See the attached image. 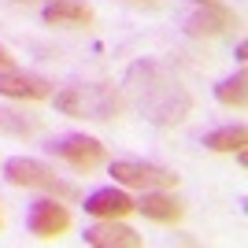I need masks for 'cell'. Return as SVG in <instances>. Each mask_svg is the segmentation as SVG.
I'll return each mask as SVG.
<instances>
[{"label": "cell", "mask_w": 248, "mask_h": 248, "mask_svg": "<svg viewBox=\"0 0 248 248\" xmlns=\"http://www.w3.org/2000/svg\"><path fill=\"white\" fill-rule=\"evenodd\" d=\"M0 93L11 100H45V96H52V82L37 78V74L0 71Z\"/></svg>", "instance_id": "obj_9"}, {"label": "cell", "mask_w": 248, "mask_h": 248, "mask_svg": "<svg viewBox=\"0 0 248 248\" xmlns=\"http://www.w3.org/2000/svg\"><path fill=\"white\" fill-rule=\"evenodd\" d=\"M111 174H115V182H123L130 189H170V186H178L174 170L155 167V163H137V159H115Z\"/></svg>", "instance_id": "obj_4"}, {"label": "cell", "mask_w": 248, "mask_h": 248, "mask_svg": "<svg viewBox=\"0 0 248 248\" xmlns=\"http://www.w3.org/2000/svg\"><path fill=\"white\" fill-rule=\"evenodd\" d=\"M41 15L48 26H89L93 22V8L82 0H52V4H45Z\"/></svg>", "instance_id": "obj_12"}, {"label": "cell", "mask_w": 248, "mask_h": 248, "mask_svg": "<svg viewBox=\"0 0 248 248\" xmlns=\"http://www.w3.org/2000/svg\"><path fill=\"white\" fill-rule=\"evenodd\" d=\"M123 89H126V100L155 126H178L189 111H193L189 89L178 82L170 71H163V67L152 63V60L134 63V67L126 71Z\"/></svg>", "instance_id": "obj_1"}, {"label": "cell", "mask_w": 248, "mask_h": 248, "mask_svg": "<svg viewBox=\"0 0 248 248\" xmlns=\"http://www.w3.org/2000/svg\"><path fill=\"white\" fill-rule=\"evenodd\" d=\"M0 71H15V56H11V48H4V45H0Z\"/></svg>", "instance_id": "obj_16"}, {"label": "cell", "mask_w": 248, "mask_h": 248, "mask_svg": "<svg viewBox=\"0 0 248 248\" xmlns=\"http://www.w3.org/2000/svg\"><path fill=\"white\" fill-rule=\"evenodd\" d=\"M193 4H197V15H189V22H186V30L193 37H218L230 26H237V15L226 4H218V0H193Z\"/></svg>", "instance_id": "obj_6"}, {"label": "cell", "mask_w": 248, "mask_h": 248, "mask_svg": "<svg viewBox=\"0 0 248 248\" xmlns=\"http://www.w3.org/2000/svg\"><path fill=\"white\" fill-rule=\"evenodd\" d=\"M134 211H141L148 222H159V226H174L182 218V204L174 197H167L163 189H145V197L134 204Z\"/></svg>", "instance_id": "obj_11"}, {"label": "cell", "mask_w": 248, "mask_h": 248, "mask_svg": "<svg viewBox=\"0 0 248 248\" xmlns=\"http://www.w3.org/2000/svg\"><path fill=\"white\" fill-rule=\"evenodd\" d=\"M26 226H30L33 237L52 241V237H60V233L71 230V211H67L60 200H37V204H30Z\"/></svg>", "instance_id": "obj_7"}, {"label": "cell", "mask_w": 248, "mask_h": 248, "mask_svg": "<svg viewBox=\"0 0 248 248\" xmlns=\"http://www.w3.org/2000/svg\"><path fill=\"white\" fill-rule=\"evenodd\" d=\"M52 155H60V159H67V163L74 167V170H93V167H100L104 159H108V152H104V145L96 141V137H85V134H71V137H60V141H52L48 145Z\"/></svg>", "instance_id": "obj_5"}, {"label": "cell", "mask_w": 248, "mask_h": 248, "mask_svg": "<svg viewBox=\"0 0 248 248\" xmlns=\"http://www.w3.org/2000/svg\"><path fill=\"white\" fill-rule=\"evenodd\" d=\"M56 108L63 115H78V119H115L126 108V96L115 85H67L63 93H56Z\"/></svg>", "instance_id": "obj_2"}, {"label": "cell", "mask_w": 248, "mask_h": 248, "mask_svg": "<svg viewBox=\"0 0 248 248\" xmlns=\"http://www.w3.org/2000/svg\"><path fill=\"white\" fill-rule=\"evenodd\" d=\"M215 96H218V104H226V108H245L248 104V78H245V71H237L233 78H226V82H218Z\"/></svg>", "instance_id": "obj_14"}, {"label": "cell", "mask_w": 248, "mask_h": 248, "mask_svg": "<svg viewBox=\"0 0 248 248\" xmlns=\"http://www.w3.org/2000/svg\"><path fill=\"white\" fill-rule=\"evenodd\" d=\"M0 134L33 137V134H37V123L26 119V115H19V111H11V108H0Z\"/></svg>", "instance_id": "obj_15"}, {"label": "cell", "mask_w": 248, "mask_h": 248, "mask_svg": "<svg viewBox=\"0 0 248 248\" xmlns=\"http://www.w3.org/2000/svg\"><path fill=\"white\" fill-rule=\"evenodd\" d=\"M137 4H145V0H137ZM148 4H152V0H148Z\"/></svg>", "instance_id": "obj_17"}, {"label": "cell", "mask_w": 248, "mask_h": 248, "mask_svg": "<svg viewBox=\"0 0 248 248\" xmlns=\"http://www.w3.org/2000/svg\"><path fill=\"white\" fill-rule=\"evenodd\" d=\"M82 237H85V245H93V248H141V233L123 226V222H115V218H104V222L89 226Z\"/></svg>", "instance_id": "obj_8"}, {"label": "cell", "mask_w": 248, "mask_h": 248, "mask_svg": "<svg viewBox=\"0 0 248 248\" xmlns=\"http://www.w3.org/2000/svg\"><path fill=\"white\" fill-rule=\"evenodd\" d=\"M4 178H8L11 186L45 189V193H52L56 200H74L78 197V189H74L71 182H63L52 167H45L41 159H30V155H11L8 163H4Z\"/></svg>", "instance_id": "obj_3"}, {"label": "cell", "mask_w": 248, "mask_h": 248, "mask_svg": "<svg viewBox=\"0 0 248 248\" xmlns=\"http://www.w3.org/2000/svg\"><path fill=\"white\" fill-rule=\"evenodd\" d=\"M134 204H137V200L130 197V193H123V189H115V186L96 189V193L85 197V211L96 215V218H123V215L134 211Z\"/></svg>", "instance_id": "obj_10"}, {"label": "cell", "mask_w": 248, "mask_h": 248, "mask_svg": "<svg viewBox=\"0 0 248 248\" xmlns=\"http://www.w3.org/2000/svg\"><path fill=\"white\" fill-rule=\"evenodd\" d=\"M248 141V130L245 126H222V130H211V134L204 137V145L211 148V152H237V148H245Z\"/></svg>", "instance_id": "obj_13"}, {"label": "cell", "mask_w": 248, "mask_h": 248, "mask_svg": "<svg viewBox=\"0 0 248 248\" xmlns=\"http://www.w3.org/2000/svg\"><path fill=\"white\" fill-rule=\"evenodd\" d=\"M26 4H30V0H26Z\"/></svg>", "instance_id": "obj_18"}]
</instances>
